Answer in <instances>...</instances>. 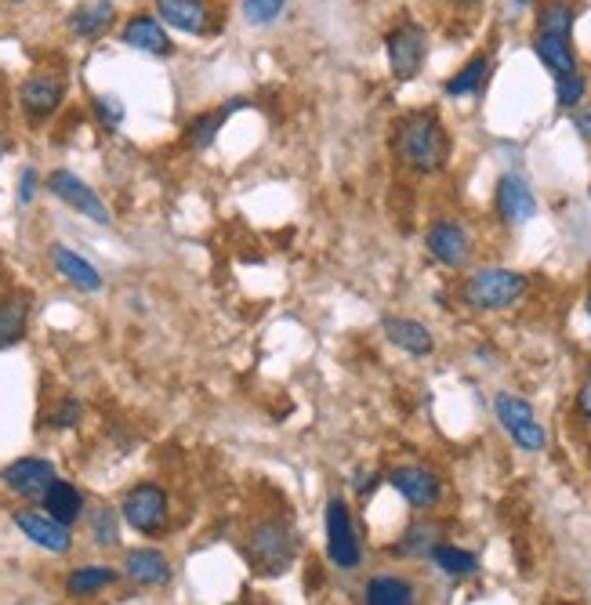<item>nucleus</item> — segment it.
Wrapping results in <instances>:
<instances>
[{"instance_id":"nucleus-30","label":"nucleus","mask_w":591,"mask_h":605,"mask_svg":"<svg viewBox=\"0 0 591 605\" xmlns=\"http://www.w3.org/2000/svg\"><path fill=\"white\" fill-rule=\"evenodd\" d=\"M88 530H91V541L99 547H117L120 544V512L117 507H106V504L94 507Z\"/></svg>"},{"instance_id":"nucleus-41","label":"nucleus","mask_w":591,"mask_h":605,"mask_svg":"<svg viewBox=\"0 0 591 605\" xmlns=\"http://www.w3.org/2000/svg\"><path fill=\"white\" fill-rule=\"evenodd\" d=\"M515 4H533V0H515Z\"/></svg>"},{"instance_id":"nucleus-43","label":"nucleus","mask_w":591,"mask_h":605,"mask_svg":"<svg viewBox=\"0 0 591 605\" xmlns=\"http://www.w3.org/2000/svg\"><path fill=\"white\" fill-rule=\"evenodd\" d=\"M8 4H22V0H8Z\"/></svg>"},{"instance_id":"nucleus-13","label":"nucleus","mask_w":591,"mask_h":605,"mask_svg":"<svg viewBox=\"0 0 591 605\" xmlns=\"http://www.w3.org/2000/svg\"><path fill=\"white\" fill-rule=\"evenodd\" d=\"M54 478L59 475H54V464L48 457H19L0 472L4 490L16 493V497H22V501H40Z\"/></svg>"},{"instance_id":"nucleus-28","label":"nucleus","mask_w":591,"mask_h":605,"mask_svg":"<svg viewBox=\"0 0 591 605\" xmlns=\"http://www.w3.org/2000/svg\"><path fill=\"white\" fill-rule=\"evenodd\" d=\"M429 558H432V566L439 573L453 576V581H461V576H472L479 569V558L472 552H464V547H453V544H432Z\"/></svg>"},{"instance_id":"nucleus-33","label":"nucleus","mask_w":591,"mask_h":605,"mask_svg":"<svg viewBox=\"0 0 591 605\" xmlns=\"http://www.w3.org/2000/svg\"><path fill=\"white\" fill-rule=\"evenodd\" d=\"M94 117H99L106 128H117V123L123 120V102L117 99V94H94Z\"/></svg>"},{"instance_id":"nucleus-32","label":"nucleus","mask_w":591,"mask_h":605,"mask_svg":"<svg viewBox=\"0 0 591 605\" xmlns=\"http://www.w3.org/2000/svg\"><path fill=\"white\" fill-rule=\"evenodd\" d=\"M584 94H588V80L581 73H570V77L555 80V102L562 109H577L584 102Z\"/></svg>"},{"instance_id":"nucleus-29","label":"nucleus","mask_w":591,"mask_h":605,"mask_svg":"<svg viewBox=\"0 0 591 605\" xmlns=\"http://www.w3.org/2000/svg\"><path fill=\"white\" fill-rule=\"evenodd\" d=\"M367 605H414V587L403 576H374L367 584Z\"/></svg>"},{"instance_id":"nucleus-24","label":"nucleus","mask_w":591,"mask_h":605,"mask_svg":"<svg viewBox=\"0 0 591 605\" xmlns=\"http://www.w3.org/2000/svg\"><path fill=\"white\" fill-rule=\"evenodd\" d=\"M243 105V99H232L226 105H214L208 109V113H197L189 123H186V145L189 149H208L214 139H218V131L226 128V120L237 113V109Z\"/></svg>"},{"instance_id":"nucleus-39","label":"nucleus","mask_w":591,"mask_h":605,"mask_svg":"<svg viewBox=\"0 0 591 605\" xmlns=\"http://www.w3.org/2000/svg\"><path fill=\"white\" fill-rule=\"evenodd\" d=\"M450 4H458V8H475V4H483V0H450Z\"/></svg>"},{"instance_id":"nucleus-15","label":"nucleus","mask_w":591,"mask_h":605,"mask_svg":"<svg viewBox=\"0 0 591 605\" xmlns=\"http://www.w3.org/2000/svg\"><path fill=\"white\" fill-rule=\"evenodd\" d=\"M120 40L134 51L157 54V59H171L174 54V40L168 33V26H163L153 11H139V16H131L128 22H123Z\"/></svg>"},{"instance_id":"nucleus-23","label":"nucleus","mask_w":591,"mask_h":605,"mask_svg":"<svg viewBox=\"0 0 591 605\" xmlns=\"http://www.w3.org/2000/svg\"><path fill=\"white\" fill-rule=\"evenodd\" d=\"M40 507H44V515H51L54 522H62V526H73V522L84 515V493L73 483H66V478H54L44 490V497H40Z\"/></svg>"},{"instance_id":"nucleus-5","label":"nucleus","mask_w":591,"mask_h":605,"mask_svg":"<svg viewBox=\"0 0 591 605\" xmlns=\"http://www.w3.org/2000/svg\"><path fill=\"white\" fill-rule=\"evenodd\" d=\"M493 414H498L501 428L512 435V443L519 450L527 453H541L548 446V432L544 424L538 421V414H533V406L527 403L522 395L515 392H498V399H493Z\"/></svg>"},{"instance_id":"nucleus-35","label":"nucleus","mask_w":591,"mask_h":605,"mask_svg":"<svg viewBox=\"0 0 591 605\" xmlns=\"http://www.w3.org/2000/svg\"><path fill=\"white\" fill-rule=\"evenodd\" d=\"M432 526H410L407 530V541L400 544V552H410V555H414V552H424V547H432Z\"/></svg>"},{"instance_id":"nucleus-6","label":"nucleus","mask_w":591,"mask_h":605,"mask_svg":"<svg viewBox=\"0 0 591 605\" xmlns=\"http://www.w3.org/2000/svg\"><path fill=\"white\" fill-rule=\"evenodd\" d=\"M384 51H389V70L395 80H414L429 59V33H424V26L403 19L384 37Z\"/></svg>"},{"instance_id":"nucleus-22","label":"nucleus","mask_w":591,"mask_h":605,"mask_svg":"<svg viewBox=\"0 0 591 605\" xmlns=\"http://www.w3.org/2000/svg\"><path fill=\"white\" fill-rule=\"evenodd\" d=\"M117 22V4L113 0H88V4L73 8L70 16V33L80 40H99L113 30Z\"/></svg>"},{"instance_id":"nucleus-8","label":"nucleus","mask_w":591,"mask_h":605,"mask_svg":"<svg viewBox=\"0 0 591 605\" xmlns=\"http://www.w3.org/2000/svg\"><path fill=\"white\" fill-rule=\"evenodd\" d=\"M48 192H51L54 200H62L70 211L84 214L88 222H94V225H109V222H113V214H109L106 200L84 182V178H77L73 171H51L48 174Z\"/></svg>"},{"instance_id":"nucleus-16","label":"nucleus","mask_w":591,"mask_h":605,"mask_svg":"<svg viewBox=\"0 0 591 605\" xmlns=\"http://www.w3.org/2000/svg\"><path fill=\"white\" fill-rule=\"evenodd\" d=\"M16 526L22 530L26 541H33L37 547H44V552H51V555H66L73 547L70 526H62V522H54L44 512H33V507L16 512Z\"/></svg>"},{"instance_id":"nucleus-17","label":"nucleus","mask_w":591,"mask_h":605,"mask_svg":"<svg viewBox=\"0 0 591 605\" xmlns=\"http://www.w3.org/2000/svg\"><path fill=\"white\" fill-rule=\"evenodd\" d=\"M171 558L157 547H131L123 555V576L134 587H168L171 584Z\"/></svg>"},{"instance_id":"nucleus-3","label":"nucleus","mask_w":591,"mask_h":605,"mask_svg":"<svg viewBox=\"0 0 591 605\" xmlns=\"http://www.w3.org/2000/svg\"><path fill=\"white\" fill-rule=\"evenodd\" d=\"M527 291H530V280L522 276V272L490 265V269L472 272V276L461 283V301L475 312H504L519 305V301L527 298Z\"/></svg>"},{"instance_id":"nucleus-19","label":"nucleus","mask_w":591,"mask_h":605,"mask_svg":"<svg viewBox=\"0 0 591 605\" xmlns=\"http://www.w3.org/2000/svg\"><path fill=\"white\" fill-rule=\"evenodd\" d=\"M384 337H389L400 352L414 355V360H424V355L435 352L432 330L418 320H407V315H389V320H384Z\"/></svg>"},{"instance_id":"nucleus-1","label":"nucleus","mask_w":591,"mask_h":605,"mask_svg":"<svg viewBox=\"0 0 591 605\" xmlns=\"http://www.w3.org/2000/svg\"><path fill=\"white\" fill-rule=\"evenodd\" d=\"M392 149L414 174H439L450 163V134L435 109H414L395 120Z\"/></svg>"},{"instance_id":"nucleus-4","label":"nucleus","mask_w":591,"mask_h":605,"mask_svg":"<svg viewBox=\"0 0 591 605\" xmlns=\"http://www.w3.org/2000/svg\"><path fill=\"white\" fill-rule=\"evenodd\" d=\"M120 518L142 536L163 533V530H168V522H171L168 490L157 486V483H134L120 501Z\"/></svg>"},{"instance_id":"nucleus-12","label":"nucleus","mask_w":591,"mask_h":605,"mask_svg":"<svg viewBox=\"0 0 591 605\" xmlns=\"http://www.w3.org/2000/svg\"><path fill=\"white\" fill-rule=\"evenodd\" d=\"M153 16L189 37H208L218 22L211 0H153Z\"/></svg>"},{"instance_id":"nucleus-21","label":"nucleus","mask_w":591,"mask_h":605,"mask_svg":"<svg viewBox=\"0 0 591 605\" xmlns=\"http://www.w3.org/2000/svg\"><path fill=\"white\" fill-rule=\"evenodd\" d=\"M533 54L541 59V65L555 80L581 73L577 65V51H573V37H552V33H533Z\"/></svg>"},{"instance_id":"nucleus-31","label":"nucleus","mask_w":591,"mask_h":605,"mask_svg":"<svg viewBox=\"0 0 591 605\" xmlns=\"http://www.w3.org/2000/svg\"><path fill=\"white\" fill-rule=\"evenodd\" d=\"M287 0H243V22L247 26H269L283 16Z\"/></svg>"},{"instance_id":"nucleus-18","label":"nucleus","mask_w":591,"mask_h":605,"mask_svg":"<svg viewBox=\"0 0 591 605\" xmlns=\"http://www.w3.org/2000/svg\"><path fill=\"white\" fill-rule=\"evenodd\" d=\"M51 265H54V272L70 283V286H77V291H84V294H99L102 286H106V280H102V272L91 265V261L84 258V254H77L73 246H66V243H51Z\"/></svg>"},{"instance_id":"nucleus-2","label":"nucleus","mask_w":591,"mask_h":605,"mask_svg":"<svg viewBox=\"0 0 591 605\" xmlns=\"http://www.w3.org/2000/svg\"><path fill=\"white\" fill-rule=\"evenodd\" d=\"M298 558V536L291 522L283 518H261L247 533V562L261 576H283Z\"/></svg>"},{"instance_id":"nucleus-27","label":"nucleus","mask_w":591,"mask_h":605,"mask_svg":"<svg viewBox=\"0 0 591 605\" xmlns=\"http://www.w3.org/2000/svg\"><path fill=\"white\" fill-rule=\"evenodd\" d=\"M577 26V4L573 0H544L538 8V30L533 33H552V37H573Z\"/></svg>"},{"instance_id":"nucleus-42","label":"nucleus","mask_w":591,"mask_h":605,"mask_svg":"<svg viewBox=\"0 0 591 605\" xmlns=\"http://www.w3.org/2000/svg\"><path fill=\"white\" fill-rule=\"evenodd\" d=\"M0 157H4V142H0Z\"/></svg>"},{"instance_id":"nucleus-37","label":"nucleus","mask_w":591,"mask_h":605,"mask_svg":"<svg viewBox=\"0 0 591 605\" xmlns=\"http://www.w3.org/2000/svg\"><path fill=\"white\" fill-rule=\"evenodd\" d=\"M573 128H577V134H581V139L591 142V105H577L573 109Z\"/></svg>"},{"instance_id":"nucleus-40","label":"nucleus","mask_w":591,"mask_h":605,"mask_svg":"<svg viewBox=\"0 0 591 605\" xmlns=\"http://www.w3.org/2000/svg\"><path fill=\"white\" fill-rule=\"evenodd\" d=\"M584 312H588V320H591V291H588V298H584Z\"/></svg>"},{"instance_id":"nucleus-25","label":"nucleus","mask_w":591,"mask_h":605,"mask_svg":"<svg viewBox=\"0 0 591 605\" xmlns=\"http://www.w3.org/2000/svg\"><path fill=\"white\" fill-rule=\"evenodd\" d=\"M487 77H490V54H472V59L447 80L443 91L450 94V99H472V94L483 91Z\"/></svg>"},{"instance_id":"nucleus-14","label":"nucleus","mask_w":591,"mask_h":605,"mask_svg":"<svg viewBox=\"0 0 591 605\" xmlns=\"http://www.w3.org/2000/svg\"><path fill=\"white\" fill-rule=\"evenodd\" d=\"M493 211L504 225H527L538 214V196H533L530 182L522 174H501L498 189H493Z\"/></svg>"},{"instance_id":"nucleus-26","label":"nucleus","mask_w":591,"mask_h":605,"mask_svg":"<svg viewBox=\"0 0 591 605\" xmlns=\"http://www.w3.org/2000/svg\"><path fill=\"white\" fill-rule=\"evenodd\" d=\"M117 569L113 566H77L70 576H66V595L73 598H91L106 591L109 584H117Z\"/></svg>"},{"instance_id":"nucleus-34","label":"nucleus","mask_w":591,"mask_h":605,"mask_svg":"<svg viewBox=\"0 0 591 605\" xmlns=\"http://www.w3.org/2000/svg\"><path fill=\"white\" fill-rule=\"evenodd\" d=\"M80 414H84V410H80L77 399H62V403L54 406L51 424H54V428H77V424H80Z\"/></svg>"},{"instance_id":"nucleus-38","label":"nucleus","mask_w":591,"mask_h":605,"mask_svg":"<svg viewBox=\"0 0 591 605\" xmlns=\"http://www.w3.org/2000/svg\"><path fill=\"white\" fill-rule=\"evenodd\" d=\"M577 414H581L584 421H591V374L584 377L581 392H577Z\"/></svg>"},{"instance_id":"nucleus-7","label":"nucleus","mask_w":591,"mask_h":605,"mask_svg":"<svg viewBox=\"0 0 591 605\" xmlns=\"http://www.w3.org/2000/svg\"><path fill=\"white\" fill-rule=\"evenodd\" d=\"M323 526H327V558L334 562L338 569H360L363 562V547H360V536H355V522L345 501H331L327 504V515H323Z\"/></svg>"},{"instance_id":"nucleus-20","label":"nucleus","mask_w":591,"mask_h":605,"mask_svg":"<svg viewBox=\"0 0 591 605\" xmlns=\"http://www.w3.org/2000/svg\"><path fill=\"white\" fill-rule=\"evenodd\" d=\"M30 312H33V305L26 291H8L0 298V352L16 349L26 337V330H30Z\"/></svg>"},{"instance_id":"nucleus-36","label":"nucleus","mask_w":591,"mask_h":605,"mask_svg":"<svg viewBox=\"0 0 591 605\" xmlns=\"http://www.w3.org/2000/svg\"><path fill=\"white\" fill-rule=\"evenodd\" d=\"M37 189H40V174H37V168H22V174H19V203H33Z\"/></svg>"},{"instance_id":"nucleus-10","label":"nucleus","mask_w":591,"mask_h":605,"mask_svg":"<svg viewBox=\"0 0 591 605\" xmlns=\"http://www.w3.org/2000/svg\"><path fill=\"white\" fill-rule=\"evenodd\" d=\"M424 246H429L432 261H439L443 269H464L472 261V232L453 218H439L435 225L424 232Z\"/></svg>"},{"instance_id":"nucleus-11","label":"nucleus","mask_w":591,"mask_h":605,"mask_svg":"<svg viewBox=\"0 0 591 605\" xmlns=\"http://www.w3.org/2000/svg\"><path fill=\"white\" fill-rule=\"evenodd\" d=\"M389 483L410 507H418V512H429V507H435L439 501H443V483H439V475L424 464L392 467Z\"/></svg>"},{"instance_id":"nucleus-9","label":"nucleus","mask_w":591,"mask_h":605,"mask_svg":"<svg viewBox=\"0 0 591 605\" xmlns=\"http://www.w3.org/2000/svg\"><path fill=\"white\" fill-rule=\"evenodd\" d=\"M66 77L59 73H48V70H40V73H30L22 80V88H19V105H22V113L30 123H44L51 120L54 113H59V105L66 102Z\"/></svg>"}]
</instances>
